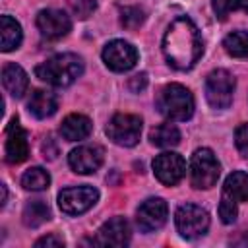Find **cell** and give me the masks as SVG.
I'll list each match as a JSON object with an SVG mask.
<instances>
[{
    "label": "cell",
    "instance_id": "1",
    "mask_svg": "<svg viewBox=\"0 0 248 248\" xmlns=\"http://www.w3.org/2000/svg\"><path fill=\"white\" fill-rule=\"evenodd\" d=\"M203 46L198 27L190 17H176L163 37V54L176 70H190L202 56Z\"/></svg>",
    "mask_w": 248,
    "mask_h": 248
},
{
    "label": "cell",
    "instance_id": "2",
    "mask_svg": "<svg viewBox=\"0 0 248 248\" xmlns=\"http://www.w3.org/2000/svg\"><path fill=\"white\" fill-rule=\"evenodd\" d=\"M35 74L39 79L50 85L68 87L83 74V60L74 52H62L39 64L35 68Z\"/></svg>",
    "mask_w": 248,
    "mask_h": 248
},
{
    "label": "cell",
    "instance_id": "3",
    "mask_svg": "<svg viewBox=\"0 0 248 248\" xmlns=\"http://www.w3.org/2000/svg\"><path fill=\"white\" fill-rule=\"evenodd\" d=\"M157 108L169 120H188L194 114V97L184 85L169 83L157 95Z\"/></svg>",
    "mask_w": 248,
    "mask_h": 248
},
{
    "label": "cell",
    "instance_id": "4",
    "mask_svg": "<svg viewBox=\"0 0 248 248\" xmlns=\"http://www.w3.org/2000/svg\"><path fill=\"white\" fill-rule=\"evenodd\" d=\"M221 174V165L217 161V157L213 155L211 149L202 147L196 149L192 159H190V182L194 188H213L219 180Z\"/></svg>",
    "mask_w": 248,
    "mask_h": 248
},
{
    "label": "cell",
    "instance_id": "5",
    "mask_svg": "<svg viewBox=\"0 0 248 248\" xmlns=\"http://www.w3.org/2000/svg\"><path fill=\"white\" fill-rule=\"evenodd\" d=\"M174 223L184 238H198L203 236L205 231L209 229V215L203 207L196 203H184L176 209Z\"/></svg>",
    "mask_w": 248,
    "mask_h": 248
},
{
    "label": "cell",
    "instance_id": "6",
    "mask_svg": "<svg viewBox=\"0 0 248 248\" xmlns=\"http://www.w3.org/2000/svg\"><path fill=\"white\" fill-rule=\"evenodd\" d=\"M107 136L116 145L132 147L141 136V118L136 114H114L107 124Z\"/></svg>",
    "mask_w": 248,
    "mask_h": 248
},
{
    "label": "cell",
    "instance_id": "7",
    "mask_svg": "<svg viewBox=\"0 0 248 248\" xmlns=\"http://www.w3.org/2000/svg\"><path fill=\"white\" fill-rule=\"evenodd\" d=\"M234 78L227 70H213L205 79V97L213 108H229L232 103Z\"/></svg>",
    "mask_w": 248,
    "mask_h": 248
},
{
    "label": "cell",
    "instance_id": "8",
    "mask_svg": "<svg viewBox=\"0 0 248 248\" xmlns=\"http://www.w3.org/2000/svg\"><path fill=\"white\" fill-rule=\"evenodd\" d=\"M99 200V192L91 186H76L64 188L58 194V205L68 215H79L91 209Z\"/></svg>",
    "mask_w": 248,
    "mask_h": 248
},
{
    "label": "cell",
    "instance_id": "9",
    "mask_svg": "<svg viewBox=\"0 0 248 248\" xmlns=\"http://www.w3.org/2000/svg\"><path fill=\"white\" fill-rule=\"evenodd\" d=\"M103 60H105L107 68H110L112 72H128L138 62V50L128 41L114 39V41L105 45Z\"/></svg>",
    "mask_w": 248,
    "mask_h": 248
},
{
    "label": "cell",
    "instance_id": "10",
    "mask_svg": "<svg viewBox=\"0 0 248 248\" xmlns=\"http://www.w3.org/2000/svg\"><path fill=\"white\" fill-rule=\"evenodd\" d=\"M167 215H169L167 202L163 198H149L138 207L136 221L143 232H151L167 223Z\"/></svg>",
    "mask_w": 248,
    "mask_h": 248
},
{
    "label": "cell",
    "instance_id": "11",
    "mask_svg": "<svg viewBox=\"0 0 248 248\" xmlns=\"http://www.w3.org/2000/svg\"><path fill=\"white\" fill-rule=\"evenodd\" d=\"M153 172L159 182H163L167 186H174L182 180V176L186 172V163L178 153L167 151V153H161L155 157Z\"/></svg>",
    "mask_w": 248,
    "mask_h": 248
},
{
    "label": "cell",
    "instance_id": "12",
    "mask_svg": "<svg viewBox=\"0 0 248 248\" xmlns=\"http://www.w3.org/2000/svg\"><path fill=\"white\" fill-rule=\"evenodd\" d=\"M105 159V149L101 145H79L70 151L68 163L74 172L78 174H91L95 172Z\"/></svg>",
    "mask_w": 248,
    "mask_h": 248
},
{
    "label": "cell",
    "instance_id": "13",
    "mask_svg": "<svg viewBox=\"0 0 248 248\" xmlns=\"http://www.w3.org/2000/svg\"><path fill=\"white\" fill-rule=\"evenodd\" d=\"M6 161L12 165L23 163L29 157V141L25 130L19 126L17 118H12L6 128Z\"/></svg>",
    "mask_w": 248,
    "mask_h": 248
},
{
    "label": "cell",
    "instance_id": "14",
    "mask_svg": "<svg viewBox=\"0 0 248 248\" xmlns=\"http://www.w3.org/2000/svg\"><path fill=\"white\" fill-rule=\"evenodd\" d=\"M37 27L46 39H62L70 33L72 21L62 10H41L37 14Z\"/></svg>",
    "mask_w": 248,
    "mask_h": 248
},
{
    "label": "cell",
    "instance_id": "15",
    "mask_svg": "<svg viewBox=\"0 0 248 248\" xmlns=\"http://www.w3.org/2000/svg\"><path fill=\"white\" fill-rule=\"evenodd\" d=\"M99 246H124L130 242V225L124 217H112L97 231L93 240Z\"/></svg>",
    "mask_w": 248,
    "mask_h": 248
},
{
    "label": "cell",
    "instance_id": "16",
    "mask_svg": "<svg viewBox=\"0 0 248 248\" xmlns=\"http://www.w3.org/2000/svg\"><path fill=\"white\" fill-rule=\"evenodd\" d=\"M2 85H4V89H6L12 97H17V99H19V97H23V93L27 91L29 79H27V74L23 72L21 66L8 62V64H4V68H2Z\"/></svg>",
    "mask_w": 248,
    "mask_h": 248
},
{
    "label": "cell",
    "instance_id": "17",
    "mask_svg": "<svg viewBox=\"0 0 248 248\" xmlns=\"http://www.w3.org/2000/svg\"><path fill=\"white\" fill-rule=\"evenodd\" d=\"M27 108L35 118H48L58 108V99L46 89H35L27 101Z\"/></svg>",
    "mask_w": 248,
    "mask_h": 248
},
{
    "label": "cell",
    "instance_id": "18",
    "mask_svg": "<svg viewBox=\"0 0 248 248\" xmlns=\"http://www.w3.org/2000/svg\"><path fill=\"white\" fill-rule=\"evenodd\" d=\"M91 120L83 114H68L62 124H60V134L66 141H79V140H85L89 134H91Z\"/></svg>",
    "mask_w": 248,
    "mask_h": 248
},
{
    "label": "cell",
    "instance_id": "19",
    "mask_svg": "<svg viewBox=\"0 0 248 248\" xmlns=\"http://www.w3.org/2000/svg\"><path fill=\"white\" fill-rule=\"evenodd\" d=\"M221 200H227L232 203L248 202V172H242V170L231 172L225 180Z\"/></svg>",
    "mask_w": 248,
    "mask_h": 248
},
{
    "label": "cell",
    "instance_id": "20",
    "mask_svg": "<svg viewBox=\"0 0 248 248\" xmlns=\"http://www.w3.org/2000/svg\"><path fill=\"white\" fill-rule=\"evenodd\" d=\"M19 43H21V25L10 16H2L0 17V48L4 52H10L17 48Z\"/></svg>",
    "mask_w": 248,
    "mask_h": 248
},
{
    "label": "cell",
    "instance_id": "21",
    "mask_svg": "<svg viewBox=\"0 0 248 248\" xmlns=\"http://www.w3.org/2000/svg\"><path fill=\"white\" fill-rule=\"evenodd\" d=\"M149 140L157 147H174L180 143V132L174 124H159L149 132Z\"/></svg>",
    "mask_w": 248,
    "mask_h": 248
},
{
    "label": "cell",
    "instance_id": "22",
    "mask_svg": "<svg viewBox=\"0 0 248 248\" xmlns=\"http://www.w3.org/2000/svg\"><path fill=\"white\" fill-rule=\"evenodd\" d=\"M50 219V209L43 200H33L23 207V223L27 227H39Z\"/></svg>",
    "mask_w": 248,
    "mask_h": 248
},
{
    "label": "cell",
    "instance_id": "23",
    "mask_svg": "<svg viewBox=\"0 0 248 248\" xmlns=\"http://www.w3.org/2000/svg\"><path fill=\"white\" fill-rule=\"evenodd\" d=\"M50 184V174L43 169V167H31L23 172L21 176V186L25 190H33V192H41L45 188H48Z\"/></svg>",
    "mask_w": 248,
    "mask_h": 248
},
{
    "label": "cell",
    "instance_id": "24",
    "mask_svg": "<svg viewBox=\"0 0 248 248\" xmlns=\"http://www.w3.org/2000/svg\"><path fill=\"white\" fill-rule=\"evenodd\" d=\"M225 50L234 58H248V31H232L223 41Z\"/></svg>",
    "mask_w": 248,
    "mask_h": 248
},
{
    "label": "cell",
    "instance_id": "25",
    "mask_svg": "<svg viewBox=\"0 0 248 248\" xmlns=\"http://www.w3.org/2000/svg\"><path fill=\"white\" fill-rule=\"evenodd\" d=\"M145 19V14L141 8L138 6H126V8H120V23L122 27L126 29H138Z\"/></svg>",
    "mask_w": 248,
    "mask_h": 248
},
{
    "label": "cell",
    "instance_id": "26",
    "mask_svg": "<svg viewBox=\"0 0 248 248\" xmlns=\"http://www.w3.org/2000/svg\"><path fill=\"white\" fill-rule=\"evenodd\" d=\"M68 6L74 16H78L79 19H87L97 8V0H68Z\"/></svg>",
    "mask_w": 248,
    "mask_h": 248
},
{
    "label": "cell",
    "instance_id": "27",
    "mask_svg": "<svg viewBox=\"0 0 248 248\" xmlns=\"http://www.w3.org/2000/svg\"><path fill=\"white\" fill-rule=\"evenodd\" d=\"M242 0H211V6H213V12L219 19H225L231 12H234L236 8H240Z\"/></svg>",
    "mask_w": 248,
    "mask_h": 248
},
{
    "label": "cell",
    "instance_id": "28",
    "mask_svg": "<svg viewBox=\"0 0 248 248\" xmlns=\"http://www.w3.org/2000/svg\"><path fill=\"white\" fill-rule=\"evenodd\" d=\"M234 145L238 153L248 159V124H240L234 130Z\"/></svg>",
    "mask_w": 248,
    "mask_h": 248
},
{
    "label": "cell",
    "instance_id": "29",
    "mask_svg": "<svg viewBox=\"0 0 248 248\" xmlns=\"http://www.w3.org/2000/svg\"><path fill=\"white\" fill-rule=\"evenodd\" d=\"M145 85H147V76L141 72V74H136L134 78H130V81H128V87H130V91H134V93H140L141 89H145Z\"/></svg>",
    "mask_w": 248,
    "mask_h": 248
},
{
    "label": "cell",
    "instance_id": "30",
    "mask_svg": "<svg viewBox=\"0 0 248 248\" xmlns=\"http://www.w3.org/2000/svg\"><path fill=\"white\" fill-rule=\"evenodd\" d=\"M35 246H64V240L56 234H46L35 242Z\"/></svg>",
    "mask_w": 248,
    "mask_h": 248
},
{
    "label": "cell",
    "instance_id": "31",
    "mask_svg": "<svg viewBox=\"0 0 248 248\" xmlns=\"http://www.w3.org/2000/svg\"><path fill=\"white\" fill-rule=\"evenodd\" d=\"M6 198H8V192H6V186L2 184V205L6 203Z\"/></svg>",
    "mask_w": 248,
    "mask_h": 248
},
{
    "label": "cell",
    "instance_id": "32",
    "mask_svg": "<svg viewBox=\"0 0 248 248\" xmlns=\"http://www.w3.org/2000/svg\"><path fill=\"white\" fill-rule=\"evenodd\" d=\"M244 10H246V12H248V2H246V4H244Z\"/></svg>",
    "mask_w": 248,
    "mask_h": 248
}]
</instances>
